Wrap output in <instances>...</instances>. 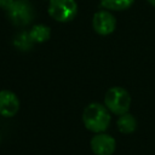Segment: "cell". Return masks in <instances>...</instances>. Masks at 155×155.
<instances>
[{
  "label": "cell",
  "instance_id": "obj_1",
  "mask_svg": "<svg viewBox=\"0 0 155 155\" xmlns=\"http://www.w3.org/2000/svg\"><path fill=\"white\" fill-rule=\"evenodd\" d=\"M82 122L88 131L102 133L110 125V111L101 103H90L82 111Z\"/></svg>",
  "mask_w": 155,
  "mask_h": 155
},
{
  "label": "cell",
  "instance_id": "obj_2",
  "mask_svg": "<svg viewBox=\"0 0 155 155\" xmlns=\"http://www.w3.org/2000/svg\"><path fill=\"white\" fill-rule=\"evenodd\" d=\"M1 8L6 12L10 22L17 27H24L31 23L35 12L28 0H2Z\"/></svg>",
  "mask_w": 155,
  "mask_h": 155
},
{
  "label": "cell",
  "instance_id": "obj_3",
  "mask_svg": "<svg viewBox=\"0 0 155 155\" xmlns=\"http://www.w3.org/2000/svg\"><path fill=\"white\" fill-rule=\"evenodd\" d=\"M104 105L110 113L120 116L128 113L131 107V96L124 87L114 86L107 91L104 96Z\"/></svg>",
  "mask_w": 155,
  "mask_h": 155
},
{
  "label": "cell",
  "instance_id": "obj_4",
  "mask_svg": "<svg viewBox=\"0 0 155 155\" xmlns=\"http://www.w3.org/2000/svg\"><path fill=\"white\" fill-rule=\"evenodd\" d=\"M48 15L57 22L67 23L75 18L78 4L75 0H50Z\"/></svg>",
  "mask_w": 155,
  "mask_h": 155
},
{
  "label": "cell",
  "instance_id": "obj_5",
  "mask_svg": "<svg viewBox=\"0 0 155 155\" xmlns=\"http://www.w3.org/2000/svg\"><path fill=\"white\" fill-rule=\"evenodd\" d=\"M92 27L94 31L99 35H109L115 30L116 27V19L114 15H111L108 10H101L97 11L93 15L92 18Z\"/></svg>",
  "mask_w": 155,
  "mask_h": 155
},
{
  "label": "cell",
  "instance_id": "obj_6",
  "mask_svg": "<svg viewBox=\"0 0 155 155\" xmlns=\"http://www.w3.org/2000/svg\"><path fill=\"white\" fill-rule=\"evenodd\" d=\"M91 149L96 155H113L116 148L115 139L107 133H96L90 142Z\"/></svg>",
  "mask_w": 155,
  "mask_h": 155
},
{
  "label": "cell",
  "instance_id": "obj_7",
  "mask_svg": "<svg viewBox=\"0 0 155 155\" xmlns=\"http://www.w3.org/2000/svg\"><path fill=\"white\" fill-rule=\"evenodd\" d=\"M19 109V99L12 91H0V115L4 117H12Z\"/></svg>",
  "mask_w": 155,
  "mask_h": 155
},
{
  "label": "cell",
  "instance_id": "obj_8",
  "mask_svg": "<svg viewBox=\"0 0 155 155\" xmlns=\"http://www.w3.org/2000/svg\"><path fill=\"white\" fill-rule=\"evenodd\" d=\"M28 36H29L30 41L41 44V42L47 41L51 38V29H50V27H47L45 24H35L30 29Z\"/></svg>",
  "mask_w": 155,
  "mask_h": 155
},
{
  "label": "cell",
  "instance_id": "obj_9",
  "mask_svg": "<svg viewBox=\"0 0 155 155\" xmlns=\"http://www.w3.org/2000/svg\"><path fill=\"white\" fill-rule=\"evenodd\" d=\"M116 125H117V128L121 133H125V134H130V133H133L137 128V120L136 117L130 114V113H125L122 115L119 116L117 121H116Z\"/></svg>",
  "mask_w": 155,
  "mask_h": 155
},
{
  "label": "cell",
  "instance_id": "obj_10",
  "mask_svg": "<svg viewBox=\"0 0 155 155\" xmlns=\"http://www.w3.org/2000/svg\"><path fill=\"white\" fill-rule=\"evenodd\" d=\"M134 0H101V5L105 10L124 11L132 6Z\"/></svg>",
  "mask_w": 155,
  "mask_h": 155
},
{
  "label": "cell",
  "instance_id": "obj_11",
  "mask_svg": "<svg viewBox=\"0 0 155 155\" xmlns=\"http://www.w3.org/2000/svg\"><path fill=\"white\" fill-rule=\"evenodd\" d=\"M147 1H148L150 5H153V6L155 7V0H147Z\"/></svg>",
  "mask_w": 155,
  "mask_h": 155
},
{
  "label": "cell",
  "instance_id": "obj_12",
  "mask_svg": "<svg viewBox=\"0 0 155 155\" xmlns=\"http://www.w3.org/2000/svg\"><path fill=\"white\" fill-rule=\"evenodd\" d=\"M1 2H2V0H0V4H1Z\"/></svg>",
  "mask_w": 155,
  "mask_h": 155
}]
</instances>
